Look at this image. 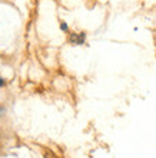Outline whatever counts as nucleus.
Returning <instances> with one entry per match:
<instances>
[{
    "label": "nucleus",
    "instance_id": "nucleus-2",
    "mask_svg": "<svg viewBox=\"0 0 156 158\" xmlns=\"http://www.w3.org/2000/svg\"><path fill=\"white\" fill-rule=\"evenodd\" d=\"M60 27H62L63 32H67V25H66V23H62V25H60Z\"/></svg>",
    "mask_w": 156,
    "mask_h": 158
},
{
    "label": "nucleus",
    "instance_id": "nucleus-1",
    "mask_svg": "<svg viewBox=\"0 0 156 158\" xmlns=\"http://www.w3.org/2000/svg\"><path fill=\"white\" fill-rule=\"evenodd\" d=\"M69 42L70 43H73V45H79V35L78 33H70Z\"/></svg>",
    "mask_w": 156,
    "mask_h": 158
},
{
    "label": "nucleus",
    "instance_id": "nucleus-3",
    "mask_svg": "<svg viewBox=\"0 0 156 158\" xmlns=\"http://www.w3.org/2000/svg\"><path fill=\"white\" fill-rule=\"evenodd\" d=\"M46 158H56V157H53L50 152H46Z\"/></svg>",
    "mask_w": 156,
    "mask_h": 158
}]
</instances>
